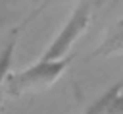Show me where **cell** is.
I'll use <instances>...</instances> for the list:
<instances>
[{"label": "cell", "instance_id": "7a4b0ae2", "mask_svg": "<svg viewBox=\"0 0 123 114\" xmlns=\"http://www.w3.org/2000/svg\"><path fill=\"white\" fill-rule=\"evenodd\" d=\"M90 8H92L90 0H81V4L73 12V15L65 23V27L52 41V44L46 48V52L42 54L40 60H62V56L67 52V48L73 44V41L85 31V27L90 19Z\"/></svg>", "mask_w": 123, "mask_h": 114}, {"label": "cell", "instance_id": "3957f363", "mask_svg": "<svg viewBox=\"0 0 123 114\" xmlns=\"http://www.w3.org/2000/svg\"><path fill=\"white\" fill-rule=\"evenodd\" d=\"M54 2H60V0H48V4H54Z\"/></svg>", "mask_w": 123, "mask_h": 114}, {"label": "cell", "instance_id": "6da1fadb", "mask_svg": "<svg viewBox=\"0 0 123 114\" xmlns=\"http://www.w3.org/2000/svg\"><path fill=\"white\" fill-rule=\"evenodd\" d=\"M71 58H62V60H38L31 68H25L17 73H10L6 77V89L10 95H23L27 91H37L42 89L50 83H54L63 70L69 66Z\"/></svg>", "mask_w": 123, "mask_h": 114}]
</instances>
